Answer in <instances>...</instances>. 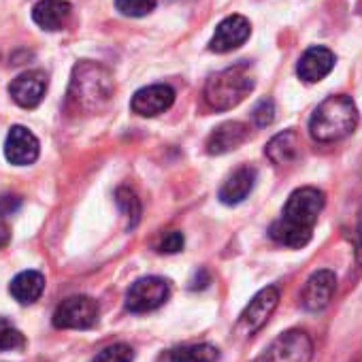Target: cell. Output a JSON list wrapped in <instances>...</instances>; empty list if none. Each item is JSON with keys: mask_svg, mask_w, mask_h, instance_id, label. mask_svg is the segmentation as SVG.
<instances>
[{"mask_svg": "<svg viewBox=\"0 0 362 362\" xmlns=\"http://www.w3.org/2000/svg\"><path fill=\"white\" fill-rule=\"evenodd\" d=\"M279 305V290L275 286H267L262 288L243 309V313L239 315V324L237 330L245 337L256 334L273 315V311Z\"/></svg>", "mask_w": 362, "mask_h": 362, "instance_id": "8", "label": "cell"}, {"mask_svg": "<svg viewBox=\"0 0 362 362\" xmlns=\"http://www.w3.org/2000/svg\"><path fill=\"white\" fill-rule=\"evenodd\" d=\"M175 103V90L170 86L164 83H156V86H147L141 88L134 96H132V111L136 115L143 117H156L164 111H168Z\"/></svg>", "mask_w": 362, "mask_h": 362, "instance_id": "11", "label": "cell"}, {"mask_svg": "<svg viewBox=\"0 0 362 362\" xmlns=\"http://www.w3.org/2000/svg\"><path fill=\"white\" fill-rule=\"evenodd\" d=\"M184 243H186L184 235H181L179 230H173V233L164 235V239L160 241L158 250H160L162 254H177V252L184 250Z\"/></svg>", "mask_w": 362, "mask_h": 362, "instance_id": "26", "label": "cell"}, {"mask_svg": "<svg viewBox=\"0 0 362 362\" xmlns=\"http://www.w3.org/2000/svg\"><path fill=\"white\" fill-rule=\"evenodd\" d=\"M334 60L337 58L328 47H322V45L309 47L298 60L296 75L307 83H317L326 75H330V71L334 69Z\"/></svg>", "mask_w": 362, "mask_h": 362, "instance_id": "14", "label": "cell"}, {"mask_svg": "<svg viewBox=\"0 0 362 362\" xmlns=\"http://www.w3.org/2000/svg\"><path fill=\"white\" fill-rule=\"evenodd\" d=\"M73 13V7L64 0H41L33 9V20L43 30H62Z\"/></svg>", "mask_w": 362, "mask_h": 362, "instance_id": "17", "label": "cell"}, {"mask_svg": "<svg viewBox=\"0 0 362 362\" xmlns=\"http://www.w3.org/2000/svg\"><path fill=\"white\" fill-rule=\"evenodd\" d=\"M250 139V126L243 122H226L218 126L207 139V153L222 156L241 147Z\"/></svg>", "mask_w": 362, "mask_h": 362, "instance_id": "15", "label": "cell"}, {"mask_svg": "<svg viewBox=\"0 0 362 362\" xmlns=\"http://www.w3.org/2000/svg\"><path fill=\"white\" fill-rule=\"evenodd\" d=\"M218 358H220V349L211 343L186 345L170 351L173 362H216Z\"/></svg>", "mask_w": 362, "mask_h": 362, "instance_id": "20", "label": "cell"}, {"mask_svg": "<svg viewBox=\"0 0 362 362\" xmlns=\"http://www.w3.org/2000/svg\"><path fill=\"white\" fill-rule=\"evenodd\" d=\"M356 362H362V356H360V358H358V360H356Z\"/></svg>", "mask_w": 362, "mask_h": 362, "instance_id": "29", "label": "cell"}, {"mask_svg": "<svg viewBox=\"0 0 362 362\" xmlns=\"http://www.w3.org/2000/svg\"><path fill=\"white\" fill-rule=\"evenodd\" d=\"M334 290H337V277L332 271L328 269H322V271H315L303 286V292H300V305L303 309L307 311H322L330 305L332 296H334Z\"/></svg>", "mask_w": 362, "mask_h": 362, "instance_id": "9", "label": "cell"}, {"mask_svg": "<svg viewBox=\"0 0 362 362\" xmlns=\"http://www.w3.org/2000/svg\"><path fill=\"white\" fill-rule=\"evenodd\" d=\"M47 90V75L43 71H26L20 77H16L9 86L11 98L24 107V109H35Z\"/></svg>", "mask_w": 362, "mask_h": 362, "instance_id": "13", "label": "cell"}, {"mask_svg": "<svg viewBox=\"0 0 362 362\" xmlns=\"http://www.w3.org/2000/svg\"><path fill=\"white\" fill-rule=\"evenodd\" d=\"M252 35V24L243 16H228L216 28V35L209 43V49L216 54H228L241 47Z\"/></svg>", "mask_w": 362, "mask_h": 362, "instance_id": "10", "label": "cell"}, {"mask_svg": "<svg viewBox=\"0 0 362 362\" xmlns=\"http://www.w3.org/2000/svg\"><path fill=\"white\" fill-rule=\"evenodd\" d=\"M9 241H11V228L5 222H0V250L9 245Z\"/></svg>", "mask_w": 362, "mask_h": 362, "instance_id": "28", "label": "cell"}, {"mask_svg": "<svg viewBox=\"0 0 362 362\" xmlns=\"http://www.w3.org/2000/svg\"><path fill=\"white\" fill-rule=\"evenodd\" d=\"M313 341L305 330L292 328L279 334L256 362H311Z\"/></svg>", "mask_w": 362, "mask_h": 362, "instance_id": "5", "label": "cell"}, {"mask_svg": "<svg viewBox=\"0 0 362 362\" xmlns=\"http://www.w3.org/2000/svg\"><path fill=\"white\" fill-rule=\"evenodd\" d=\"M39 139L24 126H13L5 141V156L16 166H28L39 158Z\"/></svg>", "mask_w": 362, "mask_h": 362, "instance_id": "12", "label": "cell"}, {"mask_svg": "<svg viewBox=\"0 0 362 362\" xmlns=\"http://www.w3.org/2000/svg\"><path fill=\"white\" fill-rule=\"evenodd\" d=\"M358 126V109L354 100L345 94L328 96L322 100L311 119H309V132L313 141L317 143H334L345 136H349Z\"/></svg>", "mask_w": 362, "mask_h": 362, "instance_id": "3", "label": "cell"}, {"mask_svg": "<svg viewBox=\"0 0 362 362\" xmlns=\"http://www.w3.org/2000/svg\"><path fill=\"white\" fill-rule=\"evenodd\" d=\"M45 290V277L39 271H24L13 277L9 292L20 305H33L41 298Z\"/></svg>", "mask_w": 362, "mask_h": 362, "instance_id": "19", "label": "cell"}, {"mask_svg": "<svg viewBox=\"0 0 362 362\" xmlns=\"http://www.w3.org/2000/svg\"><path fill=\"white\" fill-rule=\"evenodd\" d=\"M113 96L111 73L96 62H79L73 69L66 92V111L71 115H92L103 111Z\"/></svg>", "mask_w": 362, "mask_h": 362, "instance_id": "2", "label": "cell"}, {"mask_svg": "<svg viewBox=\"0 0 362 362\" xmlns=\"http://www.w3.org/2000/svg\"><path fill=\"white\" fill-rule=\"evenodd\" d=\"M26 343L24 334L9 322L0 317V351H13V349H22Z\"/></svg>", "mask_w": 362, "mask_h": 362, "instance_id": "22", "label": "cell"}, {"mask_svg": "<svg viewBox=\"0 0 362 362\" xmlns=\"http://www.w3.org/2000/svg\"><path fill=\"white\" fill-rule=\"evenodd\" d=\"M170 296V286L162 277L136 279L126 292V309L132 313H147L162 307Z\"/></svg>", "mask_w": 362, "mask_h": 362, "instance_id": "7", "label": "cell"}, {"mask_svg": "<svg viewBox=\"0 0 362 362\" xmlns=\"http://www.w3.org/2000/svg\"><path fill=\"white\" fill-rule=\"evenodd\" d=\"M115 7L122 16L143 18L156 9V0H115Z\"/></svg>", "mask_w": 362, "mask_h": 362, "instance_id": "24", "label": "cell"}, {"mask_svg": "<svg viewBox=\"0 0 362 362\" xmlns=\"http://www.w3.org/2000/svg\"><path fill=\"white\" fill-rule=\"evenodd\" d=\"M254 186H256V168L243 164L237 170H233V175L224 181V186L220 188V201L224 205H239L252 194Z\"/></svg>", "mask_w": 362, "mask_h": 362, "instance_id": "16", "label": "cell"}, {"mask_svg": "<svg viewBox=\"0 0 362 362\" xmlns=\"http://www.w3.org/2000/svg\"><path fill=\"white\" fill-rule=\"evenodd\" d=\"M275 113H277L275 103H273L271 98H262V100L254 107L252 117H254L256 126L264 128V126H271V124L275 122Z\"/></svg>", "mask_w": 362, "mask_h": 362, "instance_id": "25", "label": "cell"}, {"mask_svg": "<svg viewBox=\"0 0 362 362\" xmlns=\"http://www.w3.org/2000/svg\"><path fill=\"white\" fill-rule=\"evenodd\" d=\"M98 322V303L90 296H71L54 311V326L62 330H86Z\"/></svg>", "mask_w": 362, "mask_h": 362, "instance_id": "6", "label": "cell"}, {"mask_svg": "<svg viewBox=\"0 0 362 362\" xmlns=\"http://www.w3.org/2000/svg\"><path fill=\"white\" fill-rule=\"evenodd\" d=\"M115 203H117V207H119V211L126 216V220H128V228H134L136 224H139V220H141V201H139V197L134 194V190H130V188H117V192H115Z\"/></svg>", "mask_w": 362, "mask_h": 362, "instance_id": "21", "label": "cell"}, {"mask_svg": "<svg viewBox=\"0 0 362 362\" xmlns=\"http://www.w3.org/2000/svg\"><path fill=\"white\" fill-rule=\"evenodd\" d=\"M267 158L277 164V166H286V164H294L300 156V136L296 130H284L279 134H275L264 149Z\"/></svg>", "mask_w": 362, "mask_h": 362, "instance_id": "18", "label": "cell"}, {"mask_svg": "<svg viewBox=\"0 0 362 362\" xmlns=\"http://www.w3.org/2000/svg\"><path fill=\"white\" fill-rule=\"evenodd\" d=\"M18 207H20L18 197H3V199H0V218L11 216L13 211H18Z\"/></svg>", "mask_w": 362, "mask_h": 362, "instance_id": "27", "label": "cell"}, {"mask_svg": "<svg viewBox=\"0 0 362 362\" xmlns=\"http://www.w3.org/2000/svg\"><path fill=\"white\" fill-rule=\"evenodd\" d=\"M132 360H134V351L128 343H113L92 358V362H132Z\"/></svg>", "mask_w": 362, "mask_h": 362, "instance_id": "23", "label": "cell"}, {"mask_svg": "<svg viewBox=\"0 0 362 362\" xmlns=\"http://www.w3.org/2000/svg\"><path fill=\"white\" fill-rule=\"evenodd\" d=\"M326 205V197L322 190L313 186H305L294 190L281 211V218L275 220L269 228V235L275 243L292 250L305 247L317 224V218Z\"/></svg>", "mask_w": 362, "mask_h": 362, "instance_id": "1", "label": "cell"}, {"mask_svg": "<svg viewBox=\"0 0 362 362\" xmlns=\"http://www.w3.org/2000/svg\"><path fill=\"white\" fill-rule=\"evenodd\" d=\"M256 88L250 64H235L209 77L205 86V100L216 111H228L241 105Z\"/></svg>", "mask_w": 362, "mask_h": 362, "instance_id": "4", "label": "cell"}]
</instances>
